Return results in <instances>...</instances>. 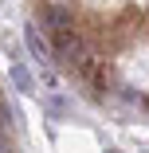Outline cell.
<instances>
[{"label":"cell","mask_w":149,"mask_h":153,"mask_svg":"<svg viewBox=\"0 0 149 153\" xmlns=\"http://www.w3.org/2000/svg\"><path fill=\"white\" fill-rule=\"evenodd\" d=\"M24 43H27V51H32V59L47 71V63L55 59V51H51V39L39 32V24H27V27H24Z\"/></svg>","instance_id":"1"},{"label":"cell","mask_w":149,"mask_h":153,"mask_svg":"<svg viewBox=\"0 0 149 153\" xmlns=\"http://www.w3.org/2000/svg\"><path fill=\"white\" fill-rule=\"evenodd\" d=\"M43 27L59 32V27H75V12L63 4H43Z\"/></svg>","instance_id":"2"},{"label":"cell","mask_w":149,"mask_h":153,"mask_svg":"<svg viewBox=\"0 0 149 153\" xmlns=\"http://www.w3.org/2000/svg\"><path fill=\"white\" fill-rule=\"evenodd\" d=\"M75 47H82V39H79V32L75 27H59V32H51V51L63 59V55H71Z\"/></svg>","instance_id":"3"},{"label":"cell","mask_w":149,"mask_h":153,"mask_svg":"<svg viewBox=\"0 0 149 153\" xmlns=\"http://www.w3.org/2000/svg\"><path fill=\"white\" fill-rule=\"evenodd\" d=\"M12 86L20 90V94H32V90H36V79L27 75V67H24V63H12Z\"/></svg>","instance_id":"4"},{"label":"cell","mask_w":149,"mask_h":153,"mask_svg":"<svg viewBox=\"0 0 149 153\" xmlns=\"http://www.w3.org/2000/svg\"><path fill=\"white\" fill-rule=\"evenodd\" d=\"M43 110H47L51 118H63V114H67V98H63V94H47V98H43Z\"/></svg>","instance_id":"5"},{"label":"cell","mask_w":149,"mask_h":153,"mask_svg":"<svg viewBox=\"0 0 149 153\" xmlns=\"http://www.w3.org/2000/svg\"><path fill=\"white\" fill-rule=\"evenodd\" d=\"M0 153H12V141H8V134H0Z\"/></svg>","instance_id":"6"},{"label":"cell","mask_w":149,"mask_h":153,"mask_svg":"<svg viewBox=\"0 0 149 153\" xmlns=\"http://www.w3.org/2000/svg\"><path fill=\"white\" fill-rule=\"evenodd\" d=\"M106 153H122V149H106Z\"/></svg>","instance_id":"7"}]
</instances>
